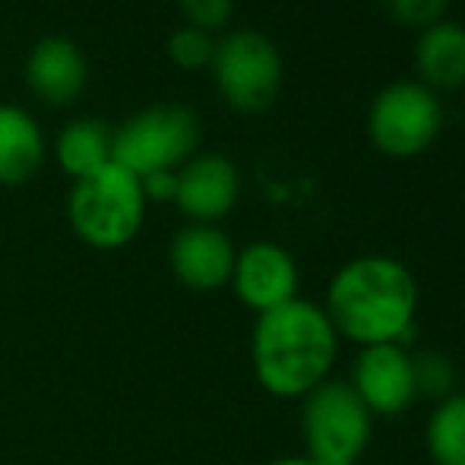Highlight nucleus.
<instances>
[{
  "label": "nucleus",
  "instance_id": "15",
  "mask_svg": "<svg viewBox=\"0 0 465 465\" xmlns=\"http://www.w3.org/2000/svg\"><path fill=\"white\" fill-rule=\"evenodd\" d=\"M111 136H114V130L98 117H74L57 134V165L74 181L98 172L111 162Z\"/></svg>",
  "mask_w": 465,
  "mask_h": 465
},
{
  "label": "nucleus",
  "instance_id": "7",
  "mask_svg": "<svg viewBox=\"0 0 465 465\" xmlns=\"http://www.w3.org/2000/svg\"><path fill=\"white\" fill-rule=\"evenodd\" d=\"M307 460L317 465H355L371 440V411L351 383H320L304 396Z\"/></svg>",
  "mask_w": 465,
  "mask_h": 465
},
{
  "label": "nucleus",
  "instance_id": "22",
  "mask_svg": "<svg viewBox=\"0 0 465 465\" xmlns=\"http://www.w3.org/2000/svg\"><path fill=\"white\" fill-rule=\"evenodd\" d=\"M270 465H317L311 460H279V462H270Z\"/></svg>",
  "mask_w": 465,
  "mask_h": 465
},
{
  "label": "nucleus",
  "instance_id": "8",
  "mask_svg": "<svg viewBox=\"0 0 465 465\" xmlns=\"http://www.w3.org/2000/svg\"><path fill=\"white\" fill-rule=\"evenodd\" d=\"M241 196V174L228 155L222 153H196L193 159L178 168V190L174 206L193 222L225 219Z\"/></svg>",
  "mask_w": 465,
  "mask_h": 465
},
{
  "label": "nucleus",
  "instance_id": "4",
  "mask_svg": "<svg viewBox=\"0 0 465 465\" xmlns=\"http://www.w3.org/2000/svg\"><path fill=\"white\" fill-rule=\"evenodd\" d=\"M200 117L178 102H159L130 114L111 136V162L149 178L159 172H178L200 146Z\"/></svg>",
  "mask_w": 465,
  "mask_h": 465
},
{
  "label": "nucleus",
  "instance_id": "12",
  "mask_svg": "<svg viewBox=\"0 0 465 465\" xmlns=\"http://www.w3.org/2000/svg\"><path fill=\"white\" fill-rule=\"evenodd\" d=\"M25 83L45 104H70L80 98L89 80V64L83 48L70 35H45L32 45L25 57Z\"/></svg>",
  "mask_w": 465,
  "mask_h": 465
},
{
  "label": "nucleus",
  "instance_id": "20",
  "mask_svg": "<svg viewBox=\"0 0 465 465\" xmlns=\"http://www.w3.org/2000/svg\"><path fill=\"white\" fill-rule=\"evenodd\" d=\"M178 6L190 25H200L206 32L222 29L234 13V0H178Z\"/></svg>",
  "mask_w": 465,
  "mask_h": 465
},
{
  "label": "nucleus",
  "instance_id": "5",
  "mask_svg": "<svg viewBox=\"0 0 465 465\" xmlns=\"http://www.w3.org/2000/svg\"><path fill=\"white\" fill-rule=\"evenodd\" d=\"M443 130V104L434 89L418 80L383 86L371 102L368 136L390 159H415L428 153Z\"/></svg>",
  "mask_w": 465,
  "mask_h": 465
},
{
  "label": "nucleus",
  "instance_id": "18",
  "mask_svg": "<svg viewBox=\"0 0 465 465\" xmlns=\"http://www.w3.org/2000/svg\"><path fill=\"white\" fill-rule=\"evenodd\" d=\"M390 19L411 29H428V25L440 23L447 13L450 0H377Z\"/></svg>",
  "mask_w": 465,
  "mask_h": 465
},
{
  "label": "nucleus",
  "instance_id": "1",
  "mask_svg": "<svg viewBox=\"0 0 465 465\" xmlns=\"http://www.w3.org/2000/svg\"><path fill=\"white\" fill-rule=\"evenodd\" d=\"M418 307V285L399 260L358 257L345 263L326 292V317L351 342L399 345L409 336Z\"/></svg>",
  "mask_w": 465,
  "mask_h": 465
},
{
  "label": "nucleus",
  "instance_id": "9",
  "mask_svg": "<svg viewBox=\"0 0 465 465\" xmlns=\"http://www.w3.org/2000/svg\"><path fill=\"white\" fill-rule=\"evenodd\" d=\"M351 390L373 415H399L418 396L411 355L402 345H371L358 355Z\"/></svg>",
  "mask_w": 465,
  "mask_h": 465
},
{
  "label": "nucleus",
  "instance_id": "17",
  "mask_svg": "<svg viewBox=\"0 0 465 465\" xmlns=\"http://www.w3.org/2000/svg\"><path fill=\"white\" fill-rule=\"evenodd\" d=\"M168 57H172L174 67L181 70H203L213 64L215 54V38L213 32L200 29V25H178V29L168 35Z\"/></svg>",
  "mask_w": 465,
  "mask_h": 465
},
{
  "label": "nucleus",
  "instance_id": "21",
  "mask_svg": "<svg viewBox=\"0 0 465 465\" xmlns=\"http://www.w3.org/2000/svg\"><path fill=\"white\" fill-rule=\"evenodd\" d=\"M174 190H178V172H159L143 178V193H146V203H174Z\"/></svg>",
  "mask_w": 465,
  "mask_h": 465
},
{
  "label": "nucleus",
  "instance_id": "3",
  "mask_svg": "<svg viewBox=\"0 0 465 465\" xmlns=\"http://www.w3.org/2000/svg\"><path fill=\"white\" fill-rule=\"evenodd\" d=\"M67 219L80 241L98 251H117L140 234L146 219V193L134 172L108 162L74 181L67 193Z\"/></svg>",
  "mask_w": 465,
  "mask_h": 465
},
{
  "label": "nucleus",
  "instance_id": "10",
  "mask_svg": "<svg viewBox=\"0 0 465 465\" xmlns=\"http://www.w3.org/2000/svg\"><path fill=\"white\" fill-rule=\"evenodd\" d=\"M234 257L238 251L232 238L219 225H206V222H190L187 228H181L168 251L174 279L193 292H215L232 282Z\"/></svg>",
  "mask_w": 465,
  "mask_h": 465
},
{
  "label": "nucleus",
  "instance_id": "11",
  "mask_svg": "<svg viewBox=\"0 0 465 465\" xmlns=\"http://www.w3.org/2000/svg\"><path fill=\"white\" fill-rule=\"evenodd\" d=\"M234 294L251 311L266 313L279 304H288L298 292V266L285 247L272 241H257L234 257L232 272Z\"/></svg>",
  "mask_w": 465,
  "mask_h": 465
},
{
  "label": "nucleus",
  "instance_id": "19",
  "mask_svg": "<svg viewBox=\"0 0 465 465\" xmlns=\"http://www.w3.org/2000/svg\"><path fill=\"white\" fill-rule=\"evenodd\" d=\"M411 368H415V386L418 392H428V396H443L450 392V383H453V371H450L447 358L440 355H418L411 358Z\"/></svg>",
  "mask_w": 465,
  "mask_h": 465
},
{
  "label": "nucleus",
  "instance_id": "16",
  "mask_svg": "<svg viewBox=\"0 0 465 465\" xmlns=\"http://www.w3.org/2000/svg\"><path fill=\"white\" fill-rule=\"evenodd\" d=\"M428 450L437 465H465V396H447L434 409Z\"/></svg>",
  "mask_w": 465,
  "mask_h": 465
},
{
  "label": "nucleus",
  "instance_id": "6",
  "mask_svg": "<svg viewBox=\"0 0 465 465\" xmlns=\"http://www.w3.org/2000/svg\"><path fill=\"white\" fill-rule=\"evenodd\" d=\"M209 70L219 95L247 114L266 111L282 89V54L276 42L257 29H234L222 35Z\"/></svg>",
  "mask_w": 465,
  "mask_h": 465
},
{
  "label": "nucleus",
  "instance_id": "2",
  "mask_svg": "<svg viewBox=\"0 0 465 465\" xmlns=\"http://www.w3.org/2000/svg\"><path fill=\"white\" fill-rule=\"evenodd\" d=\"M336 326L311 301L292 298L260 313L253 326V371L266 392L307 396L326 380L336 358Z\"/></svg>",
  "mask_w": 465,
  "mask_h": 465
},
{
  "label": "nucleus",
  "instance_id": "14",
  "mask_svg": "<svg viewBox=\"0 0 465 465\" xmlns=\"http://www.w3.org/2000/svg\"><path fill=\"white\" fill-rule=\"evenodd\" d=\"M415 70L421 76L418 83L434 93L465 86V25L440 19L421 29L415 42Z\"/></svg>",
  "mask_w": 465,
  "mask_h": 465
},
{
  "label": "nucleus",
  "instance_id": "13",
  "mask_svg": "<svg viewBox=\"0 0 465 465\" xmlns=\"http://www.w3.org/2000/svg\"><path fill=\"white\" fill-rule=\"evenodd\" d=\"M45 162V134L23 104L0 102V184L16 187L35 178Z\"/></svg>",
  "mask_w": 465,
  "mask_h": 465
}]
</instances>
